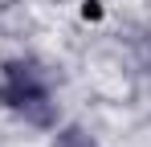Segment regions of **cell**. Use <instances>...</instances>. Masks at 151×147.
<instances>
[{
	"instance_id": "cell-1",
	"label": "cell",
	"mask_w": 151,
	"mask_h": 147,
	"mask_svg": "<svg viewBox=\"0 0 151 147\" xmlns=\"http://www.w3.org/2000/svg\"><path fill=\"white\" fill-rule=\"evenodd\" d=\"M0 106L25 115L33 127H53L57 122V102L49 98V82L41 66L33 61H4L0 70Z\"/></svg>"
},
{
	"instance_id": "cell-2",
	"label": "cell",
	"mask_w": 151,
	"mask_h": 147,
	"mask_svg": "<svg viewBox=\"0 0 151 147\" xmlns=\"http://www.w3.org/2000/svg\"><path fill=\"white\" fill-rule=\"evenodd\" d=\"M49 147H98V143H94V135H90L86 127H61Z\"/></svg>"
},
{
	"instance_id": "cell-3",
	"label": "cell",
	"mask_w": 151,
	"mask_h": 147,
	"mask_svg": "<svg viewBox=\"0 0 151 147\" xmlns=\"http://www.w3.org/2000/svg\"><path fill=\"white\" fill-rule=\"evenodd\" d=\"M82 17H86V21H98V17H102V4H98V0H86V4H82Z\"/></svg>"
}]
</instances>
